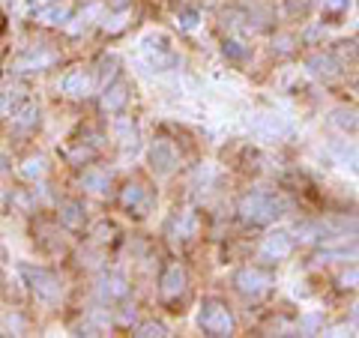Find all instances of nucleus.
<instances>
[{"instance_id":"nucleus-35","label":"nucleus","mask_w":359,"mask_h":338,"mask_svg":"<svg viewBox=\"0 0 359 338\" xmlns=\"http://www.w3.org/2000/svg\"><path fill=\"white\" fill-rule=\"evenodd\" d=\"M0 30H4V13H0Z\"/></svg>"},{"instance_id":"nucleus-5","label":"nucleus","mask_w":359,"mask_h":338,"mask_svg":"<svg viewBox=\"0 0 359 338\" xmlns=\"http://www.w3.org/2000/svg\"><path fill=\"white\" fill-rule=\"evenodd\" d=\"M233 285L245 299H261L269 288H273V276L266 269H257V266H245L233 276Z\"/></svg>"},{"instance_id":"nucleus-26","label":"nucleus","mask_w":359,"mask_h":338,"mask_svg":"<svg viewBox=\"0 0 359 338\" xmlns=\"http://www.w3.org/2000/svg\"><path fill=\"white\" fill-rule=\"evenodd\" d=\"M339 285H341L344 290H359V266L344 269V273L339 276Z\"/></svg>"},{"instance_id":"nucleus-30","label":"nucleus","mask_w":359,"mask_h":338,"mask_svg":"<svg viewBox=\"0 0 359 338\" xmlns=\"http://www.w3.org/2000/svg\"><path fill=\"white\" fill-rule=\"evenodd\" d=\"M177 25L183 27V30H192V27L198 25V13H195V9H186V13L180 15V21H177Z\"/></svg>"},{"instance_id":"nucleus-10","label":"nucleus","mask_w":359,"mask_h":338,"mask_svg":"<svg viewBox=\"0 0 359 338\" xmlns=\"http://www.w3.org/2000/svg\"><path fill=\"white\" fill-rule=\"evenodd\" d=\"M141 48H144V58H147L150 66H156V69H171V66L177 63L174 51H168L162 36H147L141 42Z\"/></svg>"},{"instance_id":"nucleus-33","label":"nucleus","mask_w":359,"mask_h":338,"mask_svg":"<svg viewBox=\"0 0 359 338\" xmlns=\"http://www.w3.org/2000/svg\"><path fill=\"white\" fill-rule=\"evenodd\" d=\"M6 171V162H4V156H0V174H4Z\"/></svg>"},{"instance_id":"nucleus-21","label":"nucleus","mask_w":359,"mask_h":338,"mask_svg":"<svg viewBox=\"0 0 359 338\" xmlns=\"http://www.w3.org/2000/svg\"><path fill=\"white\" fill-rule=\"evenodd\" d=\"M39 123V108L36 105H25V108H18L15 114H13V126L15 129H33Z\"/></svg>"},{"instance_id":"nucleus-15","label":"nucleus","mask_w":359,"mask_h":338,"mask_svg":"<svg viewBox=\"0 0 359 338\" xmlns=\"http://www.w3.org/2000/svg\"><path fill=\"white\" fill-rule=\"evenodd\" d=\"M60 90L66 96H72V99H81L90 93V75L84 69H69L63 75V81H60Z\"/></svg>"},{"instance_id":"nucleus-34","label":"nucleus","mask_w":359,"mask_h":338,"mask_svg":"<svg viewBox=\"0 0 359 338\" xmlns=\"http://www.w3.org/2000/svg\"><path fill=\"white\" fill-rule=\"evenodd\" d=\"M353 318H356V326H359V306H356V311H353Z\"/></svg>"},{"instance_id":"nucleus-18","label":"nucleus","mask_w":359,"mask_h":338,"mask_svg":"<svg viewBox=\"0 0 359 338\" xmlns=\"http://www.w3.org/2000/svg\"><path fill=\"white\" fill-rule=\"evenodd\" d=\"M60 222L66 224V228L78 231V228H84L87 212H84V207L78 204V201H63V204H60Z\"/></svg>"},{"instance_id":"nucleus-29","label":"nucleus","mask_w":359,"mask_h":338,"mask_svg":"<svg viewBox=\"0 0 359 338\" xmlns=\"http://www.w3.org/2000/svg\"><path fill=\"white\" fill-rule=\"evenodd\" d=\"M126 18H129V13H120V15L111 18V25L105 21V33H120L123 27H126Z\"/></svg>"},{"instance_id":"nucleus-17","label":"nucleus","mask_w":359,"mask_h":338,"mask_svg":"<svg viewBox=\"0 0 359 338\" xmlns=\"http://www.w3.org/2000/svg\"><path fill=\"white\" fill-rule=\"evenodd\" d=\"M114 132H117V141H120L123 153H135V150H138V129H135L132 120L120 117V120L114 123Z\"/></svg>"},{"instance_id":"nucleus-12","label":"nucleus","mask_w":359,"mask_h":338,"mask_svg":"<svg viewBox=\"0 0 359 338\" xmlns=\"http://www.w3.org/2000/svg\"><path fill=\"white\" fill-rule=\"evenodd\" d=\"M126 102H129V84H126V81H111V84L102 90L99 108H102L105 114H120Z\"/></svg>"},{"instance_id":"nucleus-20","label":"nucleus","mask_w":359,"mask_h":338,"mask_svg":"<svg viewBox=\"0 0 359 338\" xmlns=\"http://www.w3.org/2000/svg\"><path fill=\"white\" fill-rule=\"evenodd\" d=\"M330 123L335 129H341V132H359V114L353 108H335L332 114H330Z\"/></svg>"},{"instance_id":"nucleus-22","label":"nucleus","mask_w":359,"mask_h":338,"mask_svg":"<svg viewBox=\"0 0 359 338\" xmlns=\"http://www.w3.org/2000/svg\"><path fill=\"white\" fill-rule=\"evenodd\" d=\"M45 171H48V165H45L42 156H30V159L21 162V174H25L27 180H42Z\"/></svg>"},{"instance_id":"nucleus-28","label":"nucleus","mask_w":359,"mask_h":338,"mask_svg":"<svg viewBox=\"0 0 359 338\" xmlns=\"http://www.w3.org/2000/svg\"><path fill=\"white\" fill-rule=\"evenodd\" d=\"M114 224H108V222H102V224H96V231H93V236H96V243H114Z\"/></svg>"},{"instance_id":"nucleus-19","label":"nucleus","mask_w":359,"mask_h":338,"mask_svg":"<svg viewBox=\"0 0 359 338\" xmlns=\"http://www.w3.org/2000/svg\"><path fill=\"white\" fill-rule=\"evenodd\" d=\"M81 186L90 189L93 195H105V191L111 189V177L105 171H99V168H90V171L81 174Z\"/></svg>"},{"instance_id":"nucleus-6","label":"nucleus","mask_w":359,"mask_h":338,"mask_svg":"<svg viewBox=\"0 0 359 338\" xmlns=\"http://www.w3.org/2000/svg\"><path fill=\"white\" fill-rule=\"evenodd\" d=\"M177 162H180L177 147H174V144L168 141V138H156V141L150 144V168H153L156 174H162V177L174 174Z\"/></svg>"},{"instance_id":"nucleus-14","label":"nucleus","mask_w":359,"mask_h":338,"mask_svg":"<svg viewBox=\"0 0 359 338\" xmlns=\"http://www.w3.org/2000/svg\"><path fill=\"white\" fill-rule=\"evenodd\" d=\"M51 63H54V54L45 51L42 45H36V48L18 54L15 63H13V69L15 72H39V69H45V66H51Z\"/></svg>"},{"instance_id":"nucleus-23","label":"nucleus","mask_w":359,"mask_h":338,"mask_svg":"<svg viewBox=\"0 0 359 338\" xmlns=\"http://www.w3.org/2000/svg\"><path fill=\"white\" fill-rule=\"evenodd\" d=\"M249 45H243L240 39H224V58H231V60H237V63H245L249 60Z\"/></svg>"},{"instance_id":"nucleus-13","label":"nucleus","mask_w":359,"mask_h":338,"mask_svg":"<svg viewBox=\"0 0 359 338\" xmlns=\"http://www.w3.org/2000/svg\"><path fill=\"white\" fill-rule=\"evenodd\" d=\"M96 294H99L102 302H117V299H126L129 285H126V278H123L120 273H105L102 278H99V285H96Z\"/></svg>"},{"instance_id":"nucleus-1","label":"nucleus","mask_w":359,"mask_h":338,"mask_svg":"<svg viewBox=\"0 0 359 338\" xmlns=\"http://www.w3.org/2000/svg\"><path fill=\"white\" fill-rule=\"evenodd\" d=\"M237 212L245 224H269L282 216V201L276 195H266V191H249V195H243Z\"/></svg>"},{"instance_id":"nucleus-8","label":"nucleus","mask_w":359,"mask_h":338,"mask_svg":"<svg viewBox=\"0 0 359 338\" xmlns=\"http://www.w3.org/2000/svg\"><path fill=\"white\" fill-rule=\"evenodd\" d=\"M27 96H30V90H27L25 81L6 84L4 90H0V117H13L18 108H25L27 105Z\"/></svg>"},{"instance_id":"nucleus-25","label":"nucleus","mask_w":359,"mask_h":338,"mask_svg":"<svg viewBox=\"0 0 359 338\" xmlns=\"http://www.w3.org/2000/svg\"><path fill=\"white\" fill-rule=\"evenodd\" d=\"M117 75V58H102L99 60V84H102V90L108 87V81Z\"/></svg>"},{"instance_id":"nucleus-27","label":"nucleus","mask_w":359,"mask_h":338,"mask_svg":"<svg viewBox=\"0 0 359 338\" xmlns=\"http://www.w3.org/2000/svg\"><path fill=\"white\" fill-rule=\"evenodd\" d=\"M347 4H351V0H323V13L332 18H341L347 13Z\"/></svg>"},{"instance_id":"nucleus-2","label":"nucleus","mask_w":359,"mask_h":338,"mask_svg":"<svg viewBox=\"0 0 359 338\" xmlns=\"http://www.w3.org/2000/svg\"><path fill=\"white\" fill-rule=\"evenodd\" d=\"M198 323H201V330H204V335H210V338H228V335H233V314L219 299H207L204 306H201Z\"/></svg>"},{"instance_id":"nucleus-11","label":"nucleus","mask_w":359,"mask_h":338,"mask_svg":"<svg viewBox=\"0 0 359 338\" xmlns=\"http://www.w3.org/2000/svg\"><path fill=\"white\" fill-rule=\"evenodd\" d=\"M290 252H294V236H290L287 231L269 234L264 240V245H261V255L266 257V261H285Z\"/></svg>"},{"instance_id":"nucleus-3","label":"nucleus","mask_w":359,"mask_h":338,"mask_svg":"<svg viewBox=\"0 0 359 338\" xmlns=\"http://www.w3.org/2000/svg\"><path fill=\"white\" fill-rule=\"evenodd\" d=\"M21 276L27 278V285L30 290L36 294L39 299L45 302H57L60 294H63V285H60V278L51 273V269H42V266H21Z\"/></svg>"},{"instance_id":"nucleus-9","label":"nucleus","mask_w":359,"mask_h":338,"mask_svg":"<svg viewBox=\"0 0 359 338\" xmlns=\"http://www.w3.org/2000/svg\"><path fill=\"white\" fill-rule=\"evenodd\" d=\"M306 69L314 75V78H320V81H335L341 72V63L335 60V54L330 51H318V54H311V58L306 60Z\"/></svg>"},{"instance_id":"nucleus-7","label":"nucleus","mask_w":359,"mask_h":338,"mask_svg":"<svg viewBox=\"0 0 359 338\" xmlns=\"http://www.w3.org/2000/svg\"><path fill=\"white\" fill-rule=\"evenodd\" d=\"M186 285H189V278H186V269L180 266V264H171L162 273V281H159V297L165 302H177L180 297L186 294Z\"/></svg>"},{"instance_id":"nucleus-24","label":"nucleus","mask_w":359,"mask_h":338,"mask_svg":"<svg viewBox=\"0 0 359 338\" xmlns=\"http://www.w3.org/2000/svg\"><path fill=\"white\" fill-rule=\"evenodd\" d=\"M135 335L138 338H165L168 330H165V323H159V320H147V323H141L138 330H135Z\"/></svg>"},{"instance_id":"nucleus-4","label":"nucleus","mask_w":359,"mask_h":338,"mask_svg":"<svg viewBox=\"0 0 359 338\" xmlns=\"http://www.w3.org/2000/svg\"><path fill=\"white\" fill-rule=\"evenodd\" d=\"M120 207L129 212V216H135V219H144L147 212L153 210V204H156V198H153V191L144 186V183H126L120 189Z\"/></svg>"},{"instance_id":"nucleus-36","label":"nucleus","mask_w":359,"mask_h":338,"mask_svg":"<svg viewBox=\"0 0 359 338\" xmlns=\"http://www.w3.org/2000/svg\"><path fill=\"white\" fill-rule=\"evenodd\" d=\"M356 69H359V51H356Z\"/></svg>"},{"instance_id":"nucleus-16","label":"nucleus","mask_w":359,"mask_h":338,"mask_svg":"<svg viewBox=\"0 0 359 338\" xmlns=\"http://www.w3.org/2000/svg\"><path fill=\"white\" fill-rule=\"evenodd\" d=\"M72 9H75V0H54V4L39 9V18L45 25H63V21H69Z\"/></svg>"},{"instance_id":"nucleus-31","label":"nucleus","mask_w":359,"mask_h":338,"mask_svg":"<svg viewBox=\"0 0 359 338\" xmlns=\"http://www.w3.org/2000/svg\"><path fill=\"white\" fill-rule=\"evenodd\" d=\"M81 159H84V162H87V159H93V150H84V147H81V150H75V153H72V162H81Z\"/></svg>"},{"instance_id":"nucleus-32","label":"nucleus","mask_w":359,"mask_h":338,"mask_svg":"<svg viewBox=\"0 0 359 338\" xmlns=\"http://www.w3.org/2000/svg\"><path fill=\"white\" fill-rule=\"evenodd\" d=\"M30 4H33V6H36V9H45V6H48V4H54V0H30Z\"/></svg>"}]
</instances>
